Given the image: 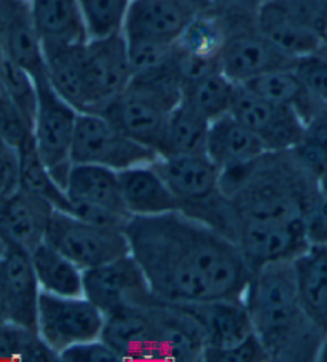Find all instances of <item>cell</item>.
Wrapping results in <instances>:
<instances>
[{"instance_id":"obj_1","label":"cell","mask_w":327,"mask_h":362,"mask_svg":"<svg viewBox=\"0 0 327 362\" xmlns=\"http://www.w3.org/2000/svg\"><path fill=\"white\" fill-rule=\"evenodd\" d=\"M125 233L156 298L195 305L246 291L253 268L236 243L184 212L131 217Z\"/></svg>"},{"instance_id":"obj_2","label":"cell","mask_w":327,"mask_h":362,"mask_svg":"<svg viewBox=\"0 0 327 362\" xmlns=\"http://www.w3.org/2000/svg\"><path fill=\"white\" fill-rule=\"evenodd\" d=\"M243 300L270 361H318L326 334L302 308L294 260L272 262L253 270Z\"/></svg>"},{"instance_id":"obj_3","label":"cell","mask_w":327,"mask_h":362,"mask_svg":"<svg viewBox=\"0 0 327 362\" xmlns=\"http://www.w3.org/2000/svg\"><path fill=\"white\" fill-rule=\"evenodd\" d=\"M180 101L182 80L174 56L166 66L133 76L127 88L101 114L125 134L159 153L168 117Z\"/></svg>"},{"instance_id":"obj_4","label":"cell","mask_w":327,"mask_h":362,"mask_svg":"<svg viewBox=\"0 0 327 362\" xmlns=\"http://www.w3.org/2000/svg\"><path fill=\"white\" fill-rule=\"evenodd\" d=\"M156 157L154 148L125 134L103 114H79L71 153L74 165H98L120 173L152 163Z\"/></svg>"},{"instance_id":"obj_5","label":"cell","mask_w":327,"mask_h":362,"mask_svg":"<svg viewBox=\"0 0 327 362\" xmlns=\"http://www.w3.org/2000/svg\"><path fill=\"white\" fill-rule=\"evenodd\" d=\"M35 83L39 101L33 128L34 146L56 182L66 190L69 173L74 165L71 153L80 112L52 88L47 76L37 78Z\"/></svg>"},{"instance_id":"obj_6","label":"cell","mask_w":327,"mask_h":362,"mask_svg":"<svg viewBox=\"0 0 327 362\" xmlns=\"http://www.w3.org/2000/svg\"><path fill=\"white\" fill-rule=\"evenodd\" d=\"M45 241L84 272L130 254L125 230L94 226L58 209L50 219Z\"/></svg>"},{"instance_id":"obj_7","label":"cell","mask_w":327,"mask_h":362,"mask_svg":"<svg viewBox=\"0 0 327 362\" xmlns=\"http://www.w3.org/2000/svg\"><path fill=\"white\" fill-rule=\"evenodd\" d=\"M326 24L302 0H265L256 18L257 30L295 61L323 45Z\"/></svg>"},{"instance_id":"obj_8","label":"cell","mask_w":327,"mask_h":362,"mask_svg":"<svg viewBox=\"0 0 327 362\" xmlns=\"http://www.w3.org/2000/svg\"><path fill=\"white\" fill-rule=\"evenodd\" d=\"M105 315L85 296L61 297L42 292L37 332L56 353L79 343L101 339Z\"/></svg>"},{"instance_id":"obj_9","label":"cell","mask_w":327,"mask_h":362,"mask_svg":"<svg viewBox=\"0 0 327 362\" xmlns=\"http://www.w3.org/2000/svg\"><path fill=\"white\" fill-rule=\"evenodd\" d=\"M81 69L90 112L101 114L133 78L123 33L103 39H88L81 47Z\"/></svg>"},{"instance_id":"obj_10","label":"cell","mask_w":327,"mask_h":362,"mask_svg":"<svg viewBox=\"0 0 327 362\" xmlns=\"http://www.w3.org/2000/svg\"><path fill=\"white\" fill-rule=\"evenodd\" d=\"M84 296L105 316L128 307H142L155 298L131 254L84 272Z\"/></svg>"},{"instance_id":"obj_11","label":"cell","mask_w":327,"mask_h":362,"mask_svg":"<svg viewBox=\"0 0 327 362\" xmlns=\"http://www.w3.org/2000/svg\"><path fill=\"white\" fill-rule=\"evenodd\" d=\"M230 114L259 137L268 152L292 151L305 136V122L291 107L238 86Z\"/></svg>"},{"instance_id":"obj_12","label":"cell","mask_w":327,"mask_h":362,"mask_svg":"<svg viewBox=\"0 0 327 362\" xmlns=\"http://www.w3.org/2000/svg\"><path fill=\"white\" fill-rule=\"evenodd\" d=\"M212 0H131L123 35L130 40L176 43L198 15L207 13Z\"/></svg>"},{"instance_id":"obj_13","label":"cell","mask_w":327,"mask_h":362,"mask_svg":"<svg viewBox=\"0 0 327 362\" xmlns=\"http://www.w3.org/2000/svg\"><path fill=\"white\" fill-rule=\"evenodd\" d=\"M146 307L155 327L161 362L203 361L206 349L203 327L190 305L155 297Z\"/></svg>"},{"instance_id":"obj_14","label":"cell","mask_w":327,"mask_h":362,"mask_svg":"<svg viewBox=\"0 0 327 362\" xmlns=\"http://www.w3.org/2000/svg\"><path fill=\"white\" fill-rule=\"evenodd\" d=\"M235 243L253 270L272 262L294 260L311 245L306 221L240 223Z\"/></svg>"},{"instance_id":"obj_15","label":"cell","mask_w":327,"mask_h":362,"mask_svg":"<svg viewBox=\"0 0 327 362\" xmlns=\"http://www.w3.org/2000/svg\"><path fill=\"white\" fill-rule=\"evenodd\" d=\"M294 66L295 59L280 52L257 28L227 35L219 54V69L236 85H246L268 72Z\"/></svg>"},{"instance_id":"obj_16","label":"cell","mask_w":327,"mask_h":362,"mask_svg":"<svg viewBox=\"0 0 327 362\" xmlns=\"http://www.w3.org/2000/svg\"><path fill=\"white\" fill-rule=\"evenodd\" d=\"M54 208L47 199L16 190L0 203V241L33 254L47 236V228Z\"/></svg>"},{"instance_id":"obj_17","label":"cell","mask_w":327,"mask_h":362,"mask_svg":"<svg viewBox=\"0 0 327 362\" xmlns=\"http://www.w3.org/2000/svg\"><path fill=\"white\" fill-rule=\"evenodd\" d=\"M152 165L180 202V211L221 192V170L206 153L159 155Z\"/></svg>"},{"instance_id":"obj_18","label":"cell","mask_w":327,"mask_h":362,"mask_svg":"<svg viewBox=\"0 0 327 362\" xmlns=\"http://www.w3.org/2000/svg\"><path fill=\"white\" fill-rule=\"evenodd\" d=\"M0 265L4 272L5 317L16 326L37 330V308L42 291L30 254L4 246Z\"/></svg>"},{"instance_id":"obj_19","label":"cell","mask_w":327,"mask_h":362,"mask_svg":"<svg viewBox=\"0 0 327 362\" xmlns=\"http://www.w3.org/2000/svg\"><path fill=\"white\" fill-rule=\"evenodd\" d=\"M101 339L123 362H161L155 327L146 305L107 315Z\"/></svg>"},{"instance_id":"obj_20","label":"cell","mask_w":327,"mask_h":362,"mask_svg":"<svg viewBox=\"0 0 327 362\" xmlns=\"http://www.w3.org/2000/svg\"><path fill=\"white\" fill-rule=\"evenodd\" d=\"M190 308L203 327L206 349L234 348L256 334L243 297L217 298Z\"/></svg>"},{"instance_id":"obj_21","label":"cell","mask_w":327,"mask_h":362,"mask_svg":"<svg viewBox=\"0 0 327 362\" xmlns=\"http://www.w3.org/2000/svg\"><path fill=\"white\" fill-rule=\"evenodd\" d=\"M125 208L131 217L161 216L180 211V202L152 163L118 173Z\"/></svg>"},{"instance_id":"obj_22","label":"cell","mask_w":327,"mask_h":362,"mask_svg":"<svg viewBox=\"0 0 327 362\" xmlns=\"http://www.w3.org/2000/svg\"><path fill=\"white\" fill-rule=\"evenodd\" d=\"M85 42H42L50 85L80 114L90 112L84 69H81V47Z\"/></svg>"},{"instance_id":"obj_23","label":"cell","mask_w":327,"mask_h":362,"mask_svg":"<svg viewBox=\"0 0 327 362\" xmlns=\"http://www.w3.org/2000/svg\"><path fill=\"white\" fill-rule=\"evenodd\" d=\"M69 203L90 204L127 216L118 173L98 165H72L66 182Z\"/></svg>"},{"instance_id":"obj_24","label":"cell","mask_w":327,"mask_h":362,"mask_svg":"<svg viewBox=\"0 0 327 362\" xmlns=\"http://www.w3.org/2000/svg\"><path fill=\"white\" fill-rule=\"evenodd\" d=\"M205 152L219 170H222L231 165L254 161L268 151L253 131L227 114L211 122Z\"/></svg>"},{"instance_id":"obj_25","label":"cell","mask_w":327,"mask_h":362,"mask_svg":"<svg viewBox=\"0 0 327 362\" xmlns=\"http://www.w3.org/2000/svg\"><path fill=\"white\" fill-rule=\"evenodd\" d=\"M300 305L327 335V245H311L294 259Z\"/></svg>"},{"instance_id":"obj_26","label":"cell","mask_w":327,"mask_h":362,"mask_svg":"<svg viewBox=\"0 0 327 362\" xmlns=\"http://www.w3.org/2000/svg\"><path fill=\"white\" fill-rule=\"evenodd\" d=\"M243 86L270 101L294 109L305 122V127L327 109V104L311 95L294 67L268 72Z\"/></svg>"},{"instance_id":"obj_27","label":"cell","mask_w":327,"mask_h":362,"mask_svg":"<svg viewBox=\"0 0 327 362\" xmlns=\"http://www.w3.org/2000/svg\"><path fill=\"white\" fill-rule=\"evenodd\" d=\"M29 8L42 42L88 40L79 0H29Z\"/></svg>"},{"instance_id":"obj_28","label":"cell","mask_w":327,"mask_h":362,"mask_svg":"<svg viewBox=\"0 0 327 362\" xmlns=\"http://www.w3.org/2000/svg\"><path fill=\"white\" fill-rule=\"evenodd\" d=\"M40 291L61 297L84 296V270L47 241L30 254Z\"/></svg>"},{"instance_id":"obj_29","label":"cell","mask_w":327,"mask_h":362,"mask_svg":"<svg viewBox=\"0 0 327 362\" xmlns=\"http://www.w3.org/2000/svg\"><path fill=\"white\" fill-rule=\"evenodd\" d=\"M211 122L184 99L169 114L159 147V155L206 153Z\"/></svg>"},{"instance_id":"obj_30","label":"cell","mask_w":327,"mask_h":362,"mask_svg":"<svg viewBox=\"0 0 327 362\" xmlns=\"http://www.w3.org/2000/svg\"><path fill=\"white\" fill-rule=\"evenodd\" d=\"M238 86L240 85L231 82L221 69H216L182 86V99L212 122L230 114Z\"/></svg>"},{"instance_id":"obj_31","label":"cell","mask_w":327,"mask_h":362,"mask_svg":"<svg viewBox=\"0 0 327 362\" xmlns=\"http://www.w3.org/2000/svg\"><path fill=\"white\" fill-rule=\"evenodd\" d=\"M18 152L20 158V189L40 197L58 211L71 212L67 193L56 182L48 168L37 153L34 139Z\"/></svg>"},{"instance_id":"obj_32","label":"cell","mask_w":327,"mask_h":362,"mask_svg":"<svg viewBox=\"0 0 327 362\" xmlns=\"http://www.w3.org/2000/svg\"><path fill=\"white\" fill-rule=\"evenodd\" d=\"M227 34L219 20L210 13L198 15L178 39V48L195 58L219 61Z\"/></svg>"},{"instance_id":"obj_33","label":"cell","mask_w":327,"mask_h":362,"mask_svg":"<svg viewBox=\"0 0 327 362\" xmlns=\"http://www.w3.org/2000/svg\"><path fill=\"white\" fill-rule=\"evenodd\" d=\"M131 0H79L88 39L123 33Z\"/></svg>"},{"instance_id":"obj_34","label":"cell","mask_w":327,"mask_h":362,"mask_svg":"<svg viewBox=\"0 0 327 362\" xmlns=\"http://www.w3.org/2000/svg\"><path fill=\"white\" fill-rule=\"evenodd\" d=\"M0 85L11 104L21 112L23 117L34 128L37 101H39L35 78L26 69L18 66L10 58H5L0 64Z\"/></svg>"},{"instance_id":"obj_35","label":"cell","mask_w":327,"mask_h":362,"mask_svg":"<svg viewBox=\"0 0 327 362\" xmlns=\"http://www.w3.org/2000/svg\"><path fill=\"white\" fill-rule=\"evenodd\" d=\"M130 64L133 76L152 72L155 69L169 64L174 59L176 43H165L155 40H130L127 39Z\"/></svg>"},{"instance_id":"obj_36","label":"cell","mask_w":327,"mask_h":362,"mask_svg":"<svg viewBox=\"0 0 327 362\" xmlns=\"http://www.w3.org/2000/svg\"><path fill=\"white\" fill-rule=\"evenodd\" d=\"M295 72L314 98L327 104V43L295 61Z\"/></svg>"},{"instance_id":"obj_37","label":"cell","mask_w":327,"mask_h":362,"mask_svg":"<svg viewBox=\"0 0 327 362\" xmlns=\"http://www.w3.org/2000/svg\"><path fill=\"white\" fill-rule=\"evenodd\" d=\"M306 230L313 245H327V170L316 179L306 214Z\"/></svg>"},{"instance_id":"obj_38","label":"cell","mask_w":327,"mask_h":362,"mask_svg":"<svg viewBox=\"0 0 327 362\" xmlns=\"http://www.w3.org/2000/svg\"><path fill=\"white\" fill-rule=\"evenodd\" d=\"M206 362H268L270 356L256 334L240 345L227 349H206Z\"/></svg>"},{"instance_id":"obj_39","label":"cell","mask_w":327,"mask_h":362,"mask_svg":"<svg viewBox=\"0 0 327 362\" xmlns=\"http://www.w3.org/2000/svg\"><path fill=\"white\" fill-rule=\"evenodd\" d=\"M61 362H123L103 339L79 343L59 354Z\"/></svg>"},{"instance_id":"obj_40","label":"cell","mask_w":327,"mask_h":362,"mask_svg":"<svg viewBox=\"0 0 327 362\" xmlns=\"http://www.w3.org/2000/svg\"><path fill=\"white\" fill-rule=\"evenodd\" d=\"M35 330L24 329L13 322L0 321V361H18L30 334Z\"/></svg>"},{"instance_id":"obj_41","label":"cell","mask_w":327,"mask_h":362,"mask_svg":"<svg viewBox=\"0 0 327 362\" xmlns=\"http://www.w3.org/2000/svg\"><path fill=\"white\" fill-rule=\"evenodd\" d=\"M20 190V158L15 148L8 147L0 155V203Z\"/></svg>"},{"instance_id":"obj_42","label":"cell","mask_w":327,"mask_h":362,"mask_svg":"<svg viewBox=\"0 0 327 362\" xmlns=\"http://www.w3.org/2000/svg\"><path fill=\"white\" fill-rule=\"evenodd\" d=\"M0 321H7V317H5V287L2 265H0Z\"/></svg>"},{"instance_id":"obj_43","label":"cell","mask_w":327,"mask_h":362,"mask_svg":"<svg viewBox=\"0 0 327 362\" xmlns=\"http://www.w3.org/2000/svg\"><path fill=\"white\" fill-rule=\"evenodd\" d=\"M318 361H321V362H327V335H326V339H324V341H323V346H321V351H319V358H318Z\"/></svg>"},{"instance_id":"obj_44","label":"cell","mask_w":327,"mask_h":362,"mask_svg":"<svg viewBox=\"0 0 327 362\" xmlns=\"http://www.w3.org/2000/svg\"><path fill=\"white\" fill-rule=\"evenodd\" d=\"M5 58H7V53H5V42H4L2 30H0V64H2Z\"/></svg>"},{"instance_id":"obj_45","label":"cell","mask_w":327,"mask_h":362,"mask_svg":"<svg viewBox=\"0 0 327 362\" xmlns=\"http://www.w3.org/2000/svg\"><path fill=\"white\" fill-rule=\"evenodd\" d=\"M7 148H8L7 142H5V141L2 139V136H0V155H2L5 151H7Z\"/></svg>"},{"instance_id":"obj_46","label":"cell","mask_w":327,"mask_h":362,"mask_svg":"<svg viewBox=\"0 0 327 362\" xmlns=\"http://www.w3.org/2000/svg\"><path fill=\"white\" fill-rule=\"evenodd\" d=\"M7 95H5V93H4V90H2V85H0V107H2V104L5 103V101H7Z\"/></svg>"},{"instance_id":"obj_47","label":"cell","mask_w":327,"mask_h":362,"mask_svg":"<svg viewBox=\"0 0 327 362\" xmlns=\"http://www.w3.org/2000/svg\"><path fill=\"white\" fill-rule=\"evenodd\" d=\"M324 42L327 43V24H326V29H324Z\"/></svg>"},{"instance_id":"obj_48","label":"cell","mask_w":327,"mask_h":362,"mask_svg":"<svg viewBox=\"0 0 327 362\" xmlns=\"http://www.w3.org/2000/svg\"><path fill=\"white\" fill-rule=\"evenodd\" d=\"M2 251H4V245H2V241H0V254H2Z\"/></svg>"},{"instance_id":"obj_49","label":"cell","mask_w":327,"mask_h":362,"mask_svg":"<svg viewBox=\"0 0 327 362\" xmlns=\"http://www.w3.org/2000/svg\"><path fill=\"white\" fill-rule=\"evenodd\" d=\"M28 2H29V0H28Z\"/></svg>"}]
</instances>
